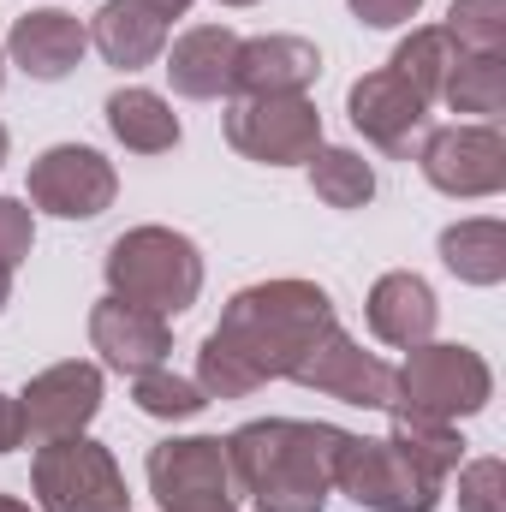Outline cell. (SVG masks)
I'll return each mask as SVG.
<instances>
[{
    "label": "cell",
    "instance_id": "cell-1",
    "mask_svg": "<svg viewBox=\"0 0 506 512\" xmlns=\"http://www.w3.org/2000/svg\"><path fill=\"white\" fill-rule=\"evenodd\" d=\"M340 328L334 298L316 280H262L233 292L215 334L197 352V387L209 399H251L262 382H292V370Z\"/></svg>",
    "mask_w": 506,
    "mask_h": 512
},
{
    "label": "cell",
    "instance_id": "cell-2",
    "mask_svg": "<svg viewBox=\"0 0 506 512\" xmlns=\"http://www.w3.org/2000/svg\"><path fill=\"white\" fill-rule=\"evenodd\" d=\"M346 441L352 429H334V423L256 417L227 435V465L239 495L256 501V512H322L334 495V465Z\"/></svg>",
    "mask_w": 506,
    "mask_h": 512
},
{
    "label": "cell",
    "instance_id": "cell-3",
    "mask_svg": "<svg viewBox=\"0 0 506 512\" xmlns=\"http://www.w3.org/2000/svg\"><path fill=\"white\" fill-rule=\"evenodd\" d=\"M102 274L114 298L155 310V316H179L203 292V251L173 227H131L108 245Z\"/></svg>",
    "mask_w": 506,
    "mask_h": 512
},
{
    "label": "cell",
    "instance_id": "cell-4",
    "mask_svg": "<svg viewBox=\"0 0 506 512\" xmlns=\"http://www.w3.org/2000/svg\"><path fill=\"white\" fill-rule=\"evenodd\" d=\"M489 393H495V370L483 364V352L423 340V346H411L405 364L393 370V405H387V411L459 423V417H477V411L489 405Z\"/></svg>",
    "mask_w": 506,
    "mask_h": 512
},
{
    "label": "cell",
    "instance_id": "cell-5",
    "mask_svg": "<svg viewBox=\"0 0 506 512\" xmlns=\"http://www.w3.org/2000/svg\"><path fill=\"white\" fill-rule=\"evenodd\" d=\"M30 489L42 512H131V489L114 453L90 435L42 441L30 459Z\"/></svg>",
    "mask_w": 506,
    "mask_h": 512
},
{
    "label": "cell",
    "instance_id": "cell-6",
    "mask_svg": "<svg viewBox=\"0 0 506 512\" xmlns=\"http://www.w3.org/2000/svg\"><path fill=\"white\" fill-rule=\"evenodd\" d=\"M149 495L161 512H239V483L221 435H173L149 447Z\"/></svg>",
    "mask_w": 506,
    "mask_h": 512
},
{
    "label": "cell",
    "instance_id": "cell-7",
    "mask_svg": "<svg viewBox=\"0 0 506 512\" xmlns=\"http://www.w3.org/2000/svg\"><path fill=\"white\" fill-rule=\"evenodd\" d=\"M227 143L262 167H304L322 149V114L310 96H239L227 108Z\"/></svg>",
    "mask_w": 506,
    "mask_h": 512
},
{
    "label": "cell",
    "instance_id": "cell-8",
    "mask_svg": "<svg viewBox=\"0 0 506 512\" xmlns=\"http://www.w3.org/2000/svg\"><path fill=\"white\" fill-rule=\"evenodd\" d=\"M334 489L352 495L370 512H435L441 507V477H429L423 465H411L393 441H364L352 435L340 465H334Z\"/></svg>",
    "mask_w": 506,
    "mask_h": 512
},
{
    "label": "cell",
    "instance_id": "cell-9",
    "mask_svg": "<svg viewBox=\"0 0 506 512\" xmlns=\"http://www.w3.org/2000/svg\"><path fill=\"white\" fill-rule=\"evenodd\" d=\"M114 197H120V173L90 143H54L30 161V203L60 221H96L102 209H114Z\"/></svg>",
    "mask_w": 506,
    "mask_h": 512
},
{
    "label": "cell",
    "instance_id": "cell-10",
    "mask_svg": "<svg viewBox=\"0 0 506 512\" xmlns=\"http://www.w3.org/2000/svg\"><path fill=\"white\" fill-rule=\"evenodd\" d=\"M417 167L447 197H495L506 185V137L495 126H441L423 137Z\"/></svg>",
    "mask_w": 506,
    "mask_h": 512
},
{
    "label": "cell",
    "instance_id": "cell-11",
    "mask_svg": "<svg viewBox=\"0 0 506 512\" xmlns=\"http://www.w3.org/2000/svg\"><path fill=\"white\" fill-rule=\"evenodd\" d=\"M102 411V370L96 364H48L42 376L18 393V417H24V441H60V435H84Z\"/></svg>",
    "mask_w": 506,
    "mask_h": 512
},
{
    "label": "cell",
    "instance_id": "cell-12",
    "mask_svg": "<svg viewBox=\"0 0 506 512\" xmlns=\"http://www.w3.org/2000/svg\"><path fill=\"white\" fill-rule=\"evenodd\" d=\"M292 382L316 387L328 399H346V405H364V411H387L393 405V364H381L376 352H364L346 328L316 340V352L292 370Z\"/></svg>",
    "mask_w": 506,
    "mask_h": 512
},
{
    "label": "cell",
    "instance_id": "cell-13",
    "mask_svg": "<svg viewBox=\"0 0 506 512\" xmlns=\"http://www.w3.org/2000/svg\"><path fill=\"white\" fill-rule=\"evenodd\" d=\"M346 114H352V126L364 131V143H376L387 155H411V137L429 126V102H423L393 66L364 72V78L346 90Z\"/></svg>",
    "mask_w": 506,
    "mask_h": 512
},
{
    "label": "cell",
    "instance_id": "cell-14",
    "mask_svg": "<svg viewBox=\"0 0 506 512\" xmlns=\"http://www.w3.org/2000/svg\"><path fill=\"white\" fill-rule=\"evenodd\" d=\"M90 346L102 352L108 370H120V376H143V370H161V364H167V352H173V328H167V316L137 310V304H126V298L108 292V298L90 310Z\"/></svg>",
    "mask_w": 506,
    "mask_h": 512
},
{
    "label": "cell",
    "instance_id": "cell-15",
    "mask_svg": "<svg viewBox=\"0 0 506 512\" xmlns=\"http://www.w3.org/2000/svg\"><path fill=\"white\" fill-rule=\"evenodd\" d=\"M322 54L304 36H251L233 60V96H310Z\"/></svg>",
    "mask_w": 506,
    "mask_h": 512
},
{
    "label": "cell",
    "instance_id": "cell-16",
    "mask_svg": "<svg viewBox=\"0 0 506 512\" xmlns=\"http://www.w3.org/2000/svg\"><path fill=\"white\" fill-rule=\"evenodd\" d=\"M84 48H90V30H84L72 12H60V6H36V12H24V18L12 24V36H6L12 66L30 72L36 84H60L66 72H78Z\"/></svg>",
    "mask_w": 506,
    "mask_h": 512
},
{
    "label": "cell",
    "instance_id": "cell-17",
    "mask_svg": "<svg viewBox=\"0 0 506 512\" xmlns=\"http://www.w3.org/2000/svg\"><path fill=\"white\" fill-rule=\"evenodd\" d=\"M364 316H370V334H376L381 346H399V352H411V346L435 340L441 304H435V286H429L423 274H411V268H393V274H381L376 286H370V304H364Z\"/></svg>",
    "mask_w": 506,
    "mask_h": 512
},
{
    "label": "cell",
    "instance_id": "cell-18",
    "mask_svg": "<svg viewBox=\"0 0 506 512\" xmlns=\"http://www.w3.org/2000/svg\"><path fill=\"white\" fill-rule=\"evenodd\" d=\"M233 60H239V36L227 24H197L173 42L167 54V78L179 96L191 102H215V96H233Z\"/></svg>",
    "mask_w": 506,
    "mask_h": 512
},
{
    "label": "cell",
    "instance_id": "cell-19",
    "mask_svg": "<svg viewBox=\"0 0 506 512\" xmlns=\"http://www.w3.org/2000/svg\"><path fill=\"white\" fill-rule=\"evenodd\" d=\"M90 42L102 48L108 66L137 72V66L161 60V48H167V18H161L149 0H108V6L96 12V24H90Z\"/></svg>",
    "mask_w": 506,
    "mask_h": 512
},
{
    "label": "cell",
    "instance_id": "cell-20",
    "mask_svg": "<svg viewBox=\"0 0 506 512\" xmlns=\"http://www.w3.org/2000/svg\"><path fill=\"white\" fill-rule=\"evenodd\" d=\"M108 131L131 155H167L179 143V114L167 108V96H155L143 84H126V90L108 96Z\"/></svg>",
    "mask_w": 506,
    "mask_h": 512
},
{
    "label": "cell",
    "instance_id": "cell-21",
    "mask_svg": "<svg viewBox=\"0 0 506 512\" xmlns=\"http://www.w3.org/2000/svg\"><path fill=\"white\" fill-rule=\"evenodd\" d=\"M441 262H447L465 286H501L506 280V227L495 215L453 221V227L441 233Z\"/></svg>",
    "mask_w": 506,
    "mask_h": 512
},
{
    "label": "cell",
    "instance_id": "cell-22",
    "mask_svg": "<svg viewBox=\"0 0 506 512\" xmlns=\"http://www.w3.org/2000/svg\"><path fill=\"white\" fill-rule=\"evenodd\" d=\"M441 102L453 114H477L489 126L506 108V54H459L441 84Z\"/></svg>",
    "mask_w": 506,
    "mask_h": 512
},
{
    "label": "cell",
    "instance_id": "cell-23",
    "mask_svg": "<svg viewBox=\"0 0 506 512\" xmlns=\"http://www.w3.org/2000/svg\"><path fill=\"white\" fill-rule=\"evenodd\" d=\"M304 167H310V191H316L328 209H364V203L376 197V167H370L358 149L322 143Z\"/></svg>",
    "mask_w": 506,
    "mask_h": 512
},
{
    "label": "cell",
    "instance_id": "cell-24",
    "mask_svg": "<svg viewBox=\"0 0 506 512\" xmlns=\"http://www.w3.org/2000/svg\"><path fill=\"white\" fill-rule=\"evenodd\" d=\"M411 465H423L429 477H453L465 465V435L453 423H435V417H411V411H393V435H387Z\"/></svg>",
    "mask_w": 506,
    "mask_h": 512
},
{
    "label": "cell",
    "instance_id": "cell-25",
    "mask_svg": "<svg viewBox=\"0 0 506 512\" xmlns=\"http://www.w3.org/2000/svg\"><path fill=\"white\" fill-rule=\"evenodd\" d=\"M453 60H459V48L447 42V30H441V24L411 30V36L393 48V72H399V78H405L423 102H441V84H447Z\"/></svg>",
    "mask_w": 506,
    "mask_h": 512
},
{
    "label": "cell",
    "instance_id": "cell-26",
    "mask_svg": "<svg viewBox=\"0 0 506 512\" xmlns=\"http://www.w3.org/2000/svg\"><path fill=\"white\" fill-rule=\"evenodd\" d=\"M441 30L459 54H506V0H453Z\"/></svg>",
    "mask_w": 506,
    "mask_h": 512
},
{
    "label": "cell",
    "instance_id": "cell-27",
    "mask_svg": "<svg viewBox=\"0 0 506 512\" xmlns=\"http://www.w3.org/2000/svg\"><path fill=\"white\" fill-rule=\"evenodd\" d=\"M131 399H137V411H143V417H167V423L197 417V411L209 405V393H203V387L185 382V376H173L167 364H161V370L131 376Z\"/></svg>",
    "mask_w": 506,
    "mask_h": 512
},
{
    "label": "cell",
    "instance_id": "cell-28",
    "mask_svg": "<svg viewBox=\"0 0 506 512\" xmlns=\"http://www.w3.org/2000/svg\"><path fill=\"white\" fill-rule=\"evenodd\" d=\"M459 512H506V465L501 459L459 465Z\"/></svg>",
    "mask_w": 506,
    "mask_h": 512
},
{
    "label": "cell",
    "instance_id": "cell-29",
    "mask_svg": "<svg viewBox=\"0 0 506 512\" xmlns=\"http://www.w3.org/2000/svg\"><path fill=\"white\" fill-rule=\"evenodd\" d=\"M30 245H36V215L18 197H0V268L18 274V262L30 256Z\"/></svg>",
    "mask_w": 506,
    "mask_h": 512
},
{
    "label": "cell",
    "instance_id": "cell-30",
    "mask_svg": "<svg viewBox=\"0 0 506 512\" xmlns=\"http://www.w3.org/2000/svg\"><path fill=\"white\" fill-rule=\"evenodd\" d=\"M423 12V0H352V18L370 24V30H393V24H411Z\"/></svg>",
    "mask_w": 506,
    "mask_h": 512
},
{
    "label": "cell",
    "instance_id": "cell-31",
    "mask_svg": "<svg viewBox=\"0 0 506 512\" xmlns=\"http://www.w3.org/2000/svg\"><path fill=\"white\" fill-rule=\"evenodd\" d=\"M12 447H24V417H18V399L0 393V453H12Z\"/></svg>",
    "mask_w": 506,
    "mask_h": 512
},
{
    "label": "cell",
    "instance_id": "cell-32",
    "mask_svg": "<svg viewBox=\"0 0 506 512\" xmlns=\"http://www.w3.org/2000/svg\"><path fill=\"white\" fill-rule=\"evenodd\" d=\"M149 6H155V12H161V18H167V24H173V18H185V12H191V6H197V0H149Z\"/></svg>",
    "mask_w": 506,
    "mask_h": 512
},
{
    "label": "cell",
    "instance_id": "cell-33",
    "mask_svg": "<svg viewBox=\"0 0 506 512\" xmlns=\"http://www.w3.org/2000/svg\"><path fill=\"white\" fill-rule=\"evenodd\" d=\"M6 298H12V268H0V310H6Z\"/></svg>",
    "mask_w": 506,
    "mask_h": 512
},
{
    "label": "cell",
    "instance_id": "cell-34",
    "mask_svg": "<svg viewBox=\"0 0 506 512\" xmlns=\"http://www.w3.org/2000/svg\"><path fill=\"white\" fill-rule=\"evenodd\" d=\"M0 512H36V507H24V501H12V495H0Z\"/></svg>",
    "mask_w": 506,
    "mask_h": 512
},
{
    "label": "cell",
    "instance_id": "cell-35",
    "mask_svg": "<svg viewBox=\"0 0 506 512\" xmlns=\"http://www.w3.org/2000/svg\"><path fill=\"white\" fill-rule=\"evenodd\" d=\"M6 149H12V137H6V126H0V167H6Z\"/></svg>",
    "mask_w": 506,
    "mask_h": 512
},
{
    "label": "cell",
    "instance_id": "cell-36",
    "mask_svg": "<svg viewBox=\"0 0 506 512\" xmlns=\"http://www.w3.org/2000/svg\"><path fill=\"white\" fill-rule=\"evenodd\" d=\"M0 84H6V48H0Z\"/></svg>",
    "mask_w": 506,
    "mask_h": 512
},
{
    "label": "cell",
    "instance_id": "cell-37",
    "mask_svg": "<svg viewBox=\"0 0 506 512\" xmlns=\"http://www.w3.org/2000/svg\"><path fill=\"white\" fill-rule=\"evenodd\" d=\"M221 6H256V0H221Z\"/></svg>",
    "mask_w": 506,
    "mask_h": 512
}]
</instances>
